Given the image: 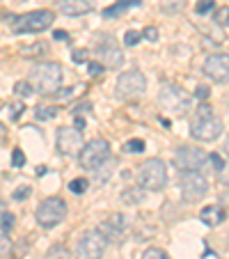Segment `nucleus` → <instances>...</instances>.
<instances>
[{
	"instance_id": "nucleus-1",
	"label": "nucleus",
	"mask_w": 229,
	"mask_h": 259,
	"mask_svg": "<svg viewBox=\"0 0 229 259\" xmlns=\"http://www.w3.org/2000/svg\"><path fill=\"white\" fill-rule=\"evenodd\" d=\"M222 131V120L209 108V106H199V110L190 120V135L199 142H211Z\"/></svg>"
},
{
	"instance_id": "nucleus-2",
	"label": "nucleus",
	"mask_w": 229,
	"mask_h": 259,
	"mask_svg": "<svg viewBox=\"0 0 229 259\" xmlns=\"http://www.w3.org/2000/svg\"><path fill=\"white\" fill-rule=\"evenodd\" d=\"M30 85L39 94L53 96L62 85V67L58 62H39L30 74Z\"/></svg>"
},
{
	"instance_id": "nucleus-3",
	"label": "nucleus",
	"mask_w": 229,
	"mask_h": 259,
	"mask_svg": "<svg viewBox=\"0 0 229 259\" xmlns=\"http://www.w3.org/2000/svg\"><path fill=\"white\" fill-rule=\"evenodd\" d=\"M105 248H108V239L103 232L99 227L87 229L76 243V259H101Z\"/></svg>"
},
{
	"instance_id": "nucleus-4",
	"label": "nucleus",
	"mask_w": 229,
	"mask_h": 259,
	"mask_svg": "<svg viewBox=\"0 0 229 259\" xmlns=\"http://www.w3.org/2000/svg\"><path fill=\"white\" fill-rule=\"evenodd\" d=\"M138 181L145 190H160L167 184V168L160 159H149L140 165Z\"/></svg>"
},
{
	"instance_id": "nucleus-5",
	"label": "nucleus",
	"mask_w": 229,
	"mask_h": 259,
	"mask_svg": "<svg viewBox=\"0 0 229 259\" xmlns=\"http://www.w3.org/2000/svg\"><path fill=\"white\" fill-rule=\"evenodd\" d=\"M67 218V202L62 197H48L37 206V223L44 229L58 227Z\"/></svg>"
},
{
	"instance_id": "nucleus-6",
	"label": "nucleus",
	"mask_w": 229,
	"mask_h": 259,
	"mask_svg": "<svg viewBox=\"0 0 229 259\" xmlns=\"http://www.w3.org/2000/svg\"><path fill=\"white\" fill-rule=\"evenodd\" d=\"M78 159L85 170H92V172H94L96 168H101V165L110 159V142L105 138H94L92 142H87V145L80 149Z\"/></svg>"
},
{
	"instance_id": "nucleus-7",
	"label": "nucleus",
	"mask_w": 229,
	"mask_h": 259,
	"mask_svg": "<svg viewBox=\"0 0 229 259\" xmlns=\"http://www.w3.org/2000/svg\"><path fill=\"white\" fill-rule=\"evenodd\" d=\"M53 21H55V14L50 10L28 12V14H23V16L16 19L14 32H19V35H28V32H44L46 28H50Z\"/></svg>"
},
{
	"instance_id": "nucleus-8",
	"label": "nucleus",
	"mask_w": 229,
	"mask_h": 259,
	"mask_svg": "<svg viewBox=\"0 0 229 259\" xmlns=\"http://www.w3.org/2000/svg\"><path fill=\"white\" fill-rule=\"evenodd\" d=\"M209 163V154H204L197 147H179L175 154V165L181 172H202V168H206Z\"/></svg>"
},
{
	"instance_id": "nucleus-9",
	"label": "nucleus",
	"mask_w": 229,
	"mask_h": 259,
	"mask_svg": "<svg viewBox=\"0 0 229 259\" xmlns=\"http://www.w3.org/2000/svg\"><path fill=\"white\" fill-rule=\"evenodd\" d=\"M147 90V78L140 71H124L117 78V96L120 99H140Z\"/></svg>"
},
{
	"instance_id": "nucleus-10",
	"label": "nucleus",
	"mask_w": 229,
	"mask_h": 259,
	"mask_svg": "<svg viewBox=\"0 0 229 259\" xmlns=\"http://www.w3.org/2000/svg\"><path fill=\"white\" fill-rule=\"evenodd\" d=\"M158 101L165 110H172V113H186V110H190V103H193L188 92L177 87V85H163Z\"/></svg>"
},
{
	"instance_id": "nucleus-11",
	"label": "nucleus",
	"mask_w": 229,
	"mask_h": 259,
	"mask_svg": "<svg viewBox=\"0 0 229 259\" xmlns=\"http://www.w3.org/2000/svg\"><path fill=\"white\" fill-rule=\"evenodd\" d=\"M96 55L101 58V65L110 67V69H117V67L124 65V53H122V48L117 46V41L108 35L99 39V44H96Z\"/></svg>"
},
{
	"instance_id": "nucleus-12",
	"label": "nucleus",
	"mask_w": 229,
	"mask_h": 259,
	"mask_svg": "<svg viewBox=\"0 0 229 259\" xmlns=\"http://www.w3.org/2000/svg\"><path fill=\"white\" fill-rule=\"evenodd\" d=\"M181 193L186 199L195 202L209 193V184L199 172H181Z\"/></svg>"
},
{
	"instance_id": "nucleus-13",
	"label": "nucleus",
	"mask_w": 229,
	"mask_h": 259,
	"mask_svg": "<svg viewBox=\"0 0 229 259\" xmlns=\"http://www.w3.org/2000/svg\"><path fill=\"white\" fill-rule=\"evenodd\" d=\"M204 74L209 76L213 83H229V53H215L209 55L204 62Z\"/></svg>"
},
{
	"instance_id": "nucleus-14",
	"label": "nucleus",
	"mask_w": 229,
	"mask_h": 259,
	"mask_svg": "<svg viewBox=\"0 0 229 259\" xmlns=\"http://www.w3.org/2000/svg\"><path fill=\"white\" fill-rule=\"evenodd\" d=\"M55 142H58L60 154L69 156V154H76V151L80 154V149H83V133L78 129H71V126H62V129H58Z\"/></svg>"
},
{
	"instance_id": "nucleus-15",
	"label": "nucleus",
	"mask_w": 229,
	"mask_h": 259,
	"mask_svg": "<svg viewBox=\"0 0 229 259\" xmlns=\"http://www.w3.org/2000/svg\"><path fill=\"white\" fill-rule=\"evenodd\" d=\"M60 10L67 16H83L94 10V0H65L60 5Z\"/></svg>"
},
{
	"instance_id": "nucleus-16",
	"label": "nucleus",
	"mask_w": 229,
	"mask_h": 259,
	"mask_svg": "<svg viewBox=\"0 0 229 259\" xmlns=\"http://www.w3.org/2000/svg\"><path fill=\"white\" fill-rule=\"evenodd\" d=\"M224 218H227L224 209H222V206H215V204H209V206H204V209L199 211V220H202L204 225H209V227L220 225Z\"/></svg>"
},
{
	"instance_id": "nucleus-17",
	"label": "nucleus",
	"mask_w": 229,
	"mask_h": 259,
	"mask_svg": "<svg viewBox=\"0 0 229 259\" xmlns=\"http://www.w3.org/2000/svg\"><path fill=\"white\" fill-rule=\"evenodd\" d=\"M140 5H142L140 0H120V3H115V5L105 7L103 16H105V19H117V16H122L124 12H129L131 7H140Z\"/></svg>"
},
{
	"instance_id": "nucleus-18",
	"label": "nucleus",
	"mask_w": 229,
	"mask_h": 259,
	"mask_svg": "<svg viewBox=\"0 0 229 259\" xmlns=\"http://www.w3.org/2000/svg\"><path fill=\"white\" fill-rule=\"evenodd\" d=\"M124 151H131V154H140V151H145V140H140V138L126 140V142H124Z\"/></svg>"
},
{
	"instance_id": "nucleus-19",
	"label": "nucleus",
	"mask_w": 229,
	"mask_h": 259,
	"mask_svg": "<svg viewBox=\"0 0 229 259\" xmlns=\"http://www.w3.org/2000/svg\"><path fill=\"white\" fill-rule=\"evenodd\" d=\"M14 92H16L19 96H23V99H25V96H32V94H35V87H32L28 80H19V83L14 85Z\"/></svg>"
},
{
	"instance_id": "nucleus-20",
	"label": "nucleus",
	"mask_w": 229,
	"mask_h": 259,
	"mask_svg": "<svg viewBox=\"0 0 229 259\" xmlns=\"http://www.w3.org/2000/svg\"><path fill=\"white\" fill-rule=\"evenodd\" d=\"M87 186H90V181L83 179V177H78V179H71L69 190H71V193H76V195H80V193H85V190H87Z\"/></svg>"
},
{
	"instance_id": "nucleus-21",
	"label": "nucleus",
	"mask_w": 229,
	"mask_h": 259,
	"mask_svg": "<svg viewBox=\"0 0 229 259\" xmlns=\"http://www.w3.org/2000/svg\"><path fill=\"white\" fill-rule=\"evenodd\" d=\"M12 254V241L5 234L0 236V259H10Z\"/></svg>"
},
{
	"instance_id": "nucleus-22",
	"label": "nucleus",
	"mask_w": 229,
	"mask_h": 259,
	"mask_svg": "<svg viewBox=\"0 0 229 259\" xmlns=\"http://www.w3.org/2000/svg\"><path fill=\"white\" fill-rule=\"evenodd\" d=\"M215 23L229 28V7H220V10L215 12Z\"/></svg>"
},
{
	"instance_id": "nucleus-23",
	"label": "nucleus",
	"mask_w": 229,
	"mask_h": 259,
	"mask_svg": "<svg viewBox=\"0 0 229 259\" xmlns=\"http://www.w3.org/2000/svg\"><path fill=\"white\" fill-rule=\"evenodd\" d=\"M87 58H90V50H87V48H76L74 53H71V60H74L76 65H83V62H87Z\"/></svg>"
},
{
	"instance_id": "nucleus-24",
	"label": "nucleus",
	"mask_w": 229,
	"mask_h": 259,
	"mask_svg": "<svg viewBox=\"0 0 229 259\" xmlns=\"http://www.w3.org/2000/svg\"><path fill=\"white\" fill-rule=\"evenodd\" d=\"M142 259H169V257L165 254V250H160V248H149L145 254H142Z\"/></svg>"
},
{
	"instance_id": "nucleus-25",
	"label": "nucleus",
	"mask_w": 229,
	"mask_h": 259,
	"mask_svg": "<svg viewBox=\"0 0 229 259\" xmlns=\"http://www.w3.org/2000/svg\"><path fill=\"white\" fill-rule=\"evenodd\" d=\"M35 115H37V120H53L55 115H58V110L55 108H37Z\"/></svg>"
},
{
	"instance_id": "nucleus-26",
	"label": "nucleus",
	"mask_w": 229,
	"mask_h": 259,
	"mask_svg": "<svg viewBox=\"0 0 229 259\" xmlns=\"http://www.w3.org/2000/svg\"><path fill=\"white\" fill-rule=\"evenodd\" d=\"M23 55H39V53H46V46L44 44H35V46H23L21 48Z\"/></svg>"
},
{
	"instance_id": "nucleus-27",
	"label": "nucleus",
	"mask_w": 229,
	"mask_h": 259,
	"mask_svg": "<svg viewBox=\"0 0 229 259\" xmlns=\"http://www.w3.org/2000/svg\"><path fill=\"white\" fill-rule=\"evenodd\" d=\"M30 193H32L30 186H21V188H16L14 193H12V197H14L16 202H21V199H28V197H30Z\"/></svg>"
},
{
	"instance_id": "nucleus-28",
	"label": "nucleus",
	"mask_w": 229,
	"mask_h": 259,
	"mask_svg": "<svg viewBox=\"0 0 229 259\" xmlns=\"http://www.w3.org/2000/svg\"><path fill=\"white\" fill-rule=\"evenodd\" d=\"M12 165H14V168H23V165H25V154L21 149L12 151Z\"/></svg>"
},
{
	"instance_id": "nucleus-29",
	"label": "nucleus",
	"mask_w": 229,
	"mask_h": 259,
	"mask_svg": "<svg viewBox=\"0 0 229 259\" xmlns=\"http://www.w3.org/2000/svg\"><path fill=\"white\" fill-rule=\"evenodd\" d=\"M103 69H105V67L101 65V62H96V60H92L90 65H87V71H90V76H101V74H103Z\"/></svg>"
},
{
	"instance_id": "nucleus-30",
	"label": "nucleus",
	"mask_w": 229,
	"mask_h": 259,
	"mask_svg": "<svg viewBox=\"0 0 229 259\" xmlns=\"http://www.w3.org/2000/svg\"><path fill=\"white\" fill-rule=\"evenodd\" d=\"M71 94H74V87H65V90L60 87V90L53 94V99H55V101H65V99H69Z\"/></svg>"
},
{
	"instance_id": "nucleus-31",
	"label": "nucleus",
	"mask_w": 229,
	"mask_h": 259,
	"mask_svg": "<svg viewBox=\"0 0 229 259\" xmlns=\"http://www.w3.org/2000/svg\"><path fill=\"white\" fill-rule=\"evenodd\" d=\"M142 37H145L147 41H158V30H156L154 25H149V28L142 30Z\"/></svg>"
},
{
	"instance_id": "nucleus-32",
	"label": "nucleus",
	"mask_w": 229,
	"mask_h": 259,
	"mask_svg": "<svg viewBox=\"0 0 229 259\" xmlns=\"http://www.w3.org/2000/svg\"><path fill=\"white\" fill-rule=\"evenodd\" d=\"M138 41H140V32L129 30V32H126V35H124V44H126V46H135V44H138Z\"/></svg>"
},
{
	"instance_id": "nucleus-33",
	"label": "nucleus",
	"mask_w": 229,
	"mask_h": 259,
	"mask_svg": "<svg viewBox=\"0 0 229 259\" xmlns=\"http://www.w3.org/2000/svg\"><path fill=\"white\" fill-rule=\"evenodd\" d=\"M209 163L213 165V168L218 170V172L224 168V159H222V156H220V154H209Z\"/></svg>"
},
{
	"instance_id": "nucleus-34",
	"label": "nucleus",
	"mask_w": 229,
	"mask_h": 259,
	"mask_svg": "<svg viewBox=\"0 0 229 259\" xmlns=\"http://www.w3.org/2000/svg\"><path fill=\"white\" fill-rule=\"evenodd\" d=\"M211 7H213V0H199L197 3V14H206V12H211Z\"/></svg>"
},
{
	"instance_id": "nucleus-35",
	"label": "nucleus",
	"mask_w": 229,
	"mask_h": 259,
	"mask_svg": "<svg viewBox=\"0 0 229 259\" xmlns=\"http://www.w3.org/2000/svg\"><path fill=\"white\" fill-rule=\"evenodd\" d=\"M142 195H145V188H142V190H131V193H124V199H129V202H135V204H138L140 199H142Z\"/></svg>"
},
{
	"instance_id": "nucleus-36",
	"label": "nucleus",
	"mask_w": 229,
	"mask_h": 259,
	"mask_svg": "<svg viewBox=\"0 0 229 259\" xmlns=\"http://www.w3.org/2000/svg\"><path fill=\"white\" fill-rule=\"evenodd\" d=\"M12 227H14V216L5 214V216H3V229H5V232H10Z\"/></svg>"
},
{
	"instance_id": "nucleus-37",
	"label": "nucleus",
	"mask_w": 229,
	"mask_h": 259,
	"mask_svg": "<svg viewBox=\"0 0 229 259\" xmlns=\"http://www.w3.org/2000/svg\"><path fill=\"white\" fill-rule=\"evenodd\" d=\"M195 96H197L199 101L209 99V87H206V85H199V87H197V92H195Z\"/></svg>"
},
{
	"instance_id": "nucleus-38",
	"label": "nucleus",
	"mask_w": 229,
	"mask_h": 259,
	"mask_svg": "<svg viewBox=\"0 0 229 259\" xmlns=\"http://www.w3.org/2000/svg\"><path fill=\"white\" fill-rule=\"evenodd\" d=\"M218 175H220V181H222L224 186H229V163H224V168L220 170Z\"/></svg>"
},
{
	"instance_id": "nucleus-39",
	"label": "nucleus",
	"mask_w": 229,
	"mask_h": 259,
	"mask_svg": "<svg viewBox=\"0 0 229 259\" xmlns=\"http://www.w3.org/2000/svg\"><path fill=\"white\" fill-rule=\"evenodd\" d=\"M21 113H23V103L14 106V108H12V120H19V117H21Z\"/></svg>"
},
{
	"instance_id": "nucleus-40",
	"label": "nucleus",
	"mask_w": 229,
	"mask_h": 259,
	"mask_svg": "<svg viewBox=\"0 0 229 259\" xmlns=\"http://www.w3.org/2000/svg\"><path fill=\"white\" fill-rule=\"evenodd\" d=\"M53 39H60V41H67V39H69V35H67V32H65V30H55Z\"/></svg>"
},
{
	"instance_id": "nucleus-41",
	"label": "nucleus",
	"mask_w": 229,
	"mask_h": 259,
	"mask_svg": "<svg viewBox=\"0 0 229 259\" xmlns=\"http://www.w3.org/2000/svg\"><path fill=\"white\" fill-rule=\"evenodd\" d=\"M83 126H85V120H83V117H76V129H83Z\"/></svg>"
},
{
	"instance_id": "nucleus-42",
	"label": "nucleus",
	"mask_w": 229,
	"mask_h": 259,
	"mask_svg": "<svg viewBox=\"0 0 229 259\" xmlns=\"http://www.w3.org/2000/svg\"><path fill=\"white\" fill-rule=\"evenodd\" d=\"M3 138H5V126L0 124V140H3Z\"/></svg>"
},
{
	"instance_id": "nucleus-43",
	"label": "nucleus",
	"mask_w": 229,
	"mask_h": 259,
	"mask_svg": "<svg viewBox=\"0 0 229 259\" xmlns=\"http://www.w3.org/2000/svg\"><path fill=\"white\" fill-rule=\"evenodd\" d=\"M224 149H227V154H229V135H227V142H224Z\"/></svg>"
},
{
	"instance_id": "nucleus-44",
	"label": "nucleus",
	"mask_w": 229,
	"mask_h": 259,
	"mask_svg": "<svg viewBox=\"0 0 229 259\" xmlns=\"http://www.w3.org/2000/svg\"><path fill=\"white\" fill-rule=\"evenodd\" d=\"M227 106H229V101H227Z\"/></svg>"
},
{
	"instance_id": "nucleus-45",
	"label": "nucleus",
	"mask_w": 229,
	"mask_h": 259,
	"mask_svg": "<svg viewBox=\"0 0 229 259\" xmlns=\"http://www.w3.org/2000/svg\"><path fill=\"white\" fill-rule=\"evenodd\" d=\"M67 259H69V257H67Z\"/></svg>"
}]
</instances>
